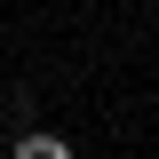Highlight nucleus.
Returning a JSON list of instances; mask_svg holds the SVG:
<instances>
[{
    "label": "nucleus",
    "mask_w": 159,
    "mask_h": 159,
    "mask_svg": "<svg viewBox=\"0 0 159 159\" xmlns=\"http://www.w3.org/2000/svg\"><path fill=\"white\" fill-rule=\"evenodd\" d=\"M16 159H72L64 135H16Z\"/></svg>",
    "instance_id": "f257e3e1"
}]
</instances>
